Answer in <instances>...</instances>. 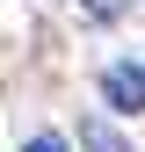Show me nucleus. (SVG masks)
<instances>
[{"label":"nucleus","instance_id":"obj_3","mask_svg":"<svg viewBox=\"0 0 145 152\" xmlns=\"http://www.w3.org/2000/svg\"><path fill=\"white\" fill-rule=\"evenodd\" d=\"M29 152H65V138H29Z\"/></svg>","mask_w":145,"mask_h":152},{"label":"nucleus","instance_id":"obj_1","mask_svg":"<svg viewBox=\"0 0 145 152\" xmlns=\"http://www.w3.org/2000/svg\"><path fill=\"white\" fill-rule=\"evenodd\" d=\"M102 94H109V109L138 116V109H145V72H138V65H109V72H102Z\"/></svg>","mask_w":145,"mask_h":152},{"label":"nucleus","instance_id":"obj_2","mask_svg":"<svg viewBox=\"0 0 145 152\" xmlns=\"http://www.w3.org/2000/svg\"><path fill=\"white\" fill-rule=\"evenodd\" d=\"M87 145H94V152H123V145H116V138L102 130V123H87Z\"/></svg>","mask_w":145,"mask_h":152}]
</instances>
